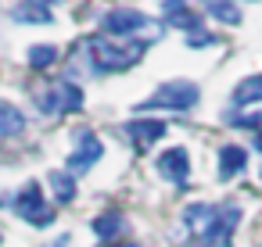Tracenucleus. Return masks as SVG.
<instances>
[{
	"label": "nucleus",
	"mask_w": 262,
	"mask_h": 247,
	"mask_svg": "<svg viewBox=\"0 0 262 247\" xmlns=\"http://www.w3.org/2000/svg\"><path fill=\"white\" fill-rule=\"evenodd\" d=\"M258 179H262V172H258Z\"/></svg>",
	"instance_id": "nucleus-25"
},
{
	"label": "nucleus",
	"mask_w": 262,
	"mask_h": 247,
	"mask_svg": "<svg viewBox=\"0 0 262 247\" xmlns=\"http://www.w3.org/2000/svg\"><path fill=\"white\" fill-rule=\"evenodd\" d=\"M162 11H165V22L172 29H183V33H198L205 26V15L190 8V0H162Z\"/></svg>",
	"instance_id": "nucleus-10"
},
{
	"label": "nucleus",
	"mask_w": 262,
	"mask_h": 247,
	"mask_svg": "<svg viewBox=\"0 0 262 247\" xmlns=\"http://www.w3.org/2000/svg\"><path fill=\"white\" fill-rule=\"evenodd\" d=\"M151 40H115V36H86L83 40V58L97 76L108 72H126L147 54Z\"/></svg>",
	"instance_id": "nucleus-2"
},
{
	"label": "nucleus",
	"mask_w": 262,
	"mask_h": 247,
	"mask_svg": "<svg viewBox=\"0 0 262 247\" xmlns=\"http://www.w3.org/2000/svg\"><path fill=\"white\" fill-rule=\"evenodd\" d=\"M43 247H69V236H58V240H51V243H43Z\"/></svg>",
	"instance_id": "nucleus-20"
},
{
	"label": "nucleus",
	"mask_w": 262,
	"mask_h": 247,
	"mask_svg": "<svg viewBox=\"0 0 262 247\" xmlns=\"http://www.w3.org/2000/svg\"><path fill=\"white\" fill-rule=\"evenodd\" d=\"M0 204H4V197H0Z\"/></svg>",
	"instance_id": "nucleus-24"
},
{
	"label": "nucleus",
	"mask_w": 262,
	"mask_h": 247,
	"mask_svg": "<svg viewBox=\"0 0 262 247\" xmlns=\"http://www.w3.org/2000/svg\"><path fill=\"white\" fill-rule=\"evenodd\" d=\"M244 168H248V151L237 147V143H223V147H219V179L230 183V179H237Z\"/></svg>",
	"instance_id": "nucleus-13"
},
{
	"label": "nucleus",
	"mask_w": 262,
	"mask_h": 247,
	"mask_svg": "<svg viewBox=\"0 0 262 247\" xmlns=\"http://www.w3.org/2000/svg\"><path fill=\"white\" fill-rule=\"evenodd\" d=\"M11 18L15 22H22V26H51L54 22V11H51V4L47 0H18V4L11 8Z\"/></svg>",
	"instance_id": "nucleus-12"
},
{
	"label": "nucleus",
	"mask_w": 262,
	"mask_h": 247,
	"mask_svg": "<svg viewBox=\"0 0 262 247\" xmlns=\"http://www.w3.org/2000/svg\"><path fill=\"white\" fill-rule=\"evenodd\" d=\"M230 104H233V111H244V108L262 104V72L241 79V83L233 86V93H230Z\"/></svg>",
	"instance_id": "nucleus-14"
},
{
	"label": "nucleus",
	"mask_w": 262,
	"mask_h": 247,
	"mask_svg": "<svg viewBox=\"0 0 262 247\" xmlns=\"http://www.w3.org/2000/svg\"><path fill=\"white\" fill-rule=\"evenodd\" d=\"M101 29L115 40H133L140 33H162V26H155V18L147 11H137V8H112L101 15Z\"/></svg>",
	"instance_id": "nucleus-5"
},
{
	"label": "nucleus",
	"mask_w": 262,
	"mask_h": 247,
	"mask_svg": "<svg viewBox=\"0 0 262 247\" xmlns=\"http://www.w3.org/2000/svg\"><path fill=\"white\" fill-rule=\"evenodd\" d=\"M183 229L190 233L194 243L201 247H226L241 226V208L237 204H187L183 215H180Z\"/></svg>",
	"instance_id": "nucleus-1"
},
{
	"label": "nucleus",
	"mask_w": 262,
	"mask_h": 247,
	"mask_svg": "<svg viewBox=\"0 0 262 247\" xmlns=\"http://www.w3.org/2000/svg\"><path fill=\"white\" fill-rule=\"evenodd\" d=\"M108 247H140L137 240H115V243H108Z\"/></svg>",
	"instance_id": "nucleus-21"
},
{
	"label": "nucleus",
	"mask_w": 262,
	"mask_h": 247,
	"mask_svg": "<svg viewBox=\"0 0 262 247\" xmlns=\"http://www.w3.org/2000/svg\"><path fill=\"white\" fill-rule=\"evenodd\" d=\"M11 208H15V215H18L22 222H33V226H51L54 215H58V211L47 204L40 183H26V186L11 197Z\"/></svg>",
	"instance_id": "nucleus-6"
},
{
	"label": "nucleus",
	"mask_w": 262,
	"mask_h": 247,
	"mask_svg": "<svg viewBox=\"0 0 262 247\" xmlns=\"http://www.w3.org/2000/svg\"><path fill=\"white\" fill-rule=\"evenodd\" d=\"M198 101H201V86L194 79H169L147 101L137 104V115H147V111H176V115H183V111L198 108Z\"/></svg>",
	"instance_id": "nucleus-3"
},
{
	"label": "nucleus",
	"mask_w": 262,
	"mask_h": 247,
	"mask_svg": "<svg viewBox=\"0 0 262 247\" xmlns=\"http://www.w3.org/2000/svg\"><path fill=\"white\" fill-rule=\"evenodd\" d=\"M33 104H36V111L54 115V118L58 115H72V111L83 108V86L72 83V79H58L47 90H36L33 93Z\"/></svg>",
	"instance_id": "nucleus-4"
},
{
	"label": "nucleus",
	"mask_w": 262,
	"mask_h": 247,
	"mask_svg": "<svg viewBox=\"0 0 262 247\" xmlns=\"http://www.w3.org/2000/svg\"><path fill=\"white\" fill-rule=\"evenodd\" d=\"M51 193L58 204H72L76 201V179L72 172H51Z\"/></svg>",
	"instance_id": "nucleus-18"
},
{
	"label": "nucleus",
	"mask_w": 262,
	"mask_h": 247,
	"mask_svg": "<svg viewBox=\"0 0 262 247\" xmlns=\"http://www.w3.org/2000/svg\"><path fill=\"white\" fill-rule=\"evenodd\" d=\"M155 168H158V176H162L165 183H172L176 190H187V186H190V154H187V147H169V151H162L158 161H155Z\"/></svg>",
	"instance_id": "nucleus-8"
},
{
	"label": "nucleus",
	"mask_w": 262,
	"mask_h": 247,
	"mask_svg": "<svg viewBox=\"0 0 262 247\" xmlns=\"http://www.w3.org/2000/svg\"><path fill=\"white\" fill-rule=\"evenodd\" d=\"M255 151H258V154H262V129H258V133H255Z\"/></svg>",
	"instance_id": "nucleus-22"
},
{
	"label": "nucleus",
	"mask_w": 262,
	"mask_h": 247,
	"mask_svg": "<svg viewBox=\"0 0 262 247\" xmlns=\"http://www.w3.org/2000/svg\"><path fill=\"white\" fill-rule=\"evenodd\" d=\"M201 8H205L208 18H215L223 26H237L241 22V11H237L233 0H201Z\"/></svg>",
	"instance_id": "nucleus-16"
},
{
	"label": "nucleus",
	"mask_w": 262,
	"mask_h": 247,
	"mask_svg": "<svg viewBox=\"0 0 262 247\" xmlns=\"http://www.w3.org/2000/svg\"><path fill=\"white\" fill-rule=\"evenodd\" d=\"M47 4H58V0H47Z\"/></svg>",
	"instance_id": "nucleus-23"
},
{
	"label": "nucleus",
	"mask_w": 262,
	"mask_h": 247,
	"mask_svg": "<svg viewBox=\"0 0 262 247\" xmlns=\"http://www.w3.org/2000/svg\"><path fill=\"white\" fill-rule=\"evenodd\" d=\"M215 43H219V36H215V33H208V29H198V33H190V40H187V47H190V51L215 47Z\"/></svg>",
	"instance_id": "nucleus-19"
},
{
	"label": "nucleus",
	"mask_w": 262,
	"mask_h": 247,
	"mask_svg": "<svg viewBox=\"0 0 262 247\" xmlns=\"http://www.w3.org/2000/svg\"><path fill=\"white\" fill-rule=\"evenodd\" d=\"M26 133V115L18 104L0 97V136H22Z\"/></svg>",
	"instance_id": "nucleus-15"
},
{
	"label": "nucleus",
	"mask_w": 262,
	"mask_h": 247,
	"mask_svg": "<svg viewBox=\"0 0 262 247\" xmlns=\"http://www.w3.org/2000/svg\"><path fill=\"white\" fill-rule=\"evenodd\" d=\"M233 4H237V0H233Z\"/></svg>",
	"instance_id": "nucleus-26"
},
{
	"label": "nucleus",
	"mask_w": 262,
	"mask_h": 247,
	"mask_svg": "<svg viewBox=\"0 0 262 247\" xmlns=\"http://www.w3.org/2000/svg\"><path fill=\"white\" fill-rule=\"evenodd\" d=\"M58 58H61V51H58L54 43H36V47H29V51H26V61H29L36 72H47Z\"/></svg>",
	"instance_id": "nucleus-17"
},
{
	"label": "nucleus",
	"mask_w": 262,
	"mask_h": 247,
	"mask_svg": "<svg viewBox=\"0 0 262 247\" xmlns=\"http://www.w3.org/2000/svg\"><path fill=\"white\" fill-rule=\"evenodd\" d=\"M101 154H104V143H101V136L94 133V129H76L72 133V151H69V158H65V172H90L97 161H101Z\"/></svg>",
	"instance_id": "nucleus-7"
},
{
	"label": "nucleus",
	"mask_w": 262,
	"mask_h": 247,
	"mask_svg": "<svg viewBox=\"0 0 262 247\" xmlns=\"http://www.w3.org/2000/svg\"><path fill=\"white\" fill-rule=\"evenodd\" d=\"M90 233H94L97 240H104V243H115V240L126 233V215L115 211V208H108V211H101L97 218H90Z\"/></svg>",
	"instance_id": "nucleus-11"
},
{
	"label": "nucleus",
	"mask_w": 262,
	"mask_h": 247,
	"mask_svg": "<svg viewBox=\"0 0 262 247\" xmlns=\"http://www.w3.org/2000/svg\"><path fill=\"white\" fill-rule=\"evenodd\" d=\"M122 129H126V136L133 140V147H137L140 154H144L151 143H158V140L169 133V126H165L162 118H129Z\"/></svg>",
	"instance_id": "nucleus-9"
}]
</instances>
